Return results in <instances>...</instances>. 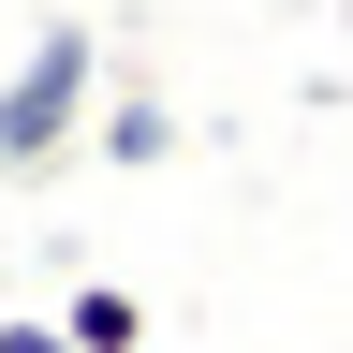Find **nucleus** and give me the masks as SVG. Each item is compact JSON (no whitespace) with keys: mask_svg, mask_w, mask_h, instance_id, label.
<instances>
[{"mask_svg":"<svg viewBox=\"0 0 353 353\" xmlns=\"http://www.w3.org/2000/svg\"><path fill=\"white\" fill-rule=\"evenodd\" d=\"M74 132H103V30H88V15H44L30 59L0 74V176H44Z\"/></svg>","mask_w":353,"mask_h":353,"instance_id":"obj_1","label":"nucleus"},{"mask_svg":"<svg viewBox=\"0 0 353 353\" xmlns=\"http://www.w3.org/2000/svg\"><path fill=\"white\" fill-rule=\"evenodd\" d=\"M118 176H148V162H176V103L162 88H103V132H88Z\"/></svg>","mask_w":353,"mask_h":353,"instance_id":"obj_2","label":"nucleus"},{"mask_svg":"<svg viewBox=\"0 0 353 353\" xmlns=\"http://www.w3.org/2000/svg\"><path fill=\"white\" fill-rule=\"evenodd\" d=\"M59 324H74V353H148V309H132L118 280H74V309H59Z\"/></svg>","mask_w":353,"mask_h":353,"instance_id":"obj_3","label":"nucleus"},{"mask_svg":"<svg viewBox=\"0 0 353 353\" xmlns=\"http://www.w3.org/2000/svg\"><path fill=\"white\" fill-rule=\"evenodd\" d=\"M0 353H74V324H0Z\"/></svg>","mask_w":353,"mask_h":353,"instance_id":"obj_4","label":"nucleus"}]
</instances>
